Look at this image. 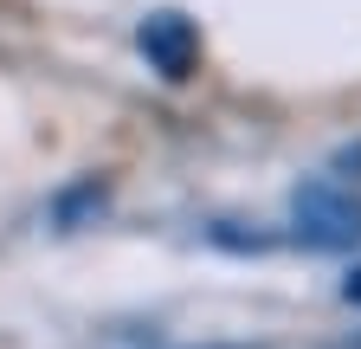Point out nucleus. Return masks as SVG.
<instances>
[{
  "mask_svg": "<svg viewBox=\"0 0 361 349\" xmlns=\"http://www.w3.org/2000/svg\"><path fill=\"white\" fill-rule=\"evenodd\" d=\"M290 220H297V239L303 246H323V252L361 246V201L342 182H310V188H297Z\"/></svg>",
  "mask_w": 361,
  "mask_h": 349,
  "instance_id": "nucleus-1",
  "label": "nucleus"
},
{
  "mask_svg": "<svg viewBox=\"0 0 361 349\" xmlns=\"http://www.w3.org/2000/svg\"><path fill=\"white\" fill-rule=\"evenodd\" d=\"M342 291H348V304H361V272H355V278H348Z\"/></svg>",
  "mask_w": 361,
  "mask_h": 349,
  "instance_id": "nucleus-3",
  "label": "nucleus"
},
{
  "mask_svg": "<svg viewBox=\"0 0 361 349\" xmlns=\"http://www.w3.org/2000/svg\"><path fill=\"white\" fill-rule=\"evenodd\" d=\"M135 46L149 52V65H155L161 78H188L194 59H200V32L180 20V13H149L142 32H135Z\"/></svg>",
  "mask_w": 361,
  "mask_h": 349,
  "instance_id": "nucleus-2",
  "label": "nucleus"
}]
</instances>
